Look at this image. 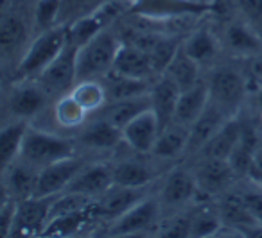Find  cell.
Segmentation results:
<instances>
[{"instance_id":"obj_1","label":"cell","mask_w":262,"mask_h":238,"mask_svg":"<svg viewBox=\"0 0 262 238\" xmlns=\"http://www.w3.org/2000/svg\"><path fill=\"white\" fill-rule=\"evenodd\" d=\"M120 43L113 34L101 31L90 41L77 47V81L99 79L112 72Z\"/></svg>"},{"instance_id":"obj_2","label":"cell","mask_w":262,"mask_h":238,"mask_svg":"<svg viewBox=\"0 0 262 238\" xmlns=\"http://www.w3.org/2000/svg\"><path fill=\"white\" fill-rule=\"evenodd\" d=\"M69 43V31L67 26L52 27V29L41 31V34L29 45L26 54L22 56L16 74L20 79H29L34 74H41Z\"/></svg>"},{"instance_id":"obj_3","label":"cell","mask_w":262,"mask_h":238,"mask_svg":"<svg viewBox=\"0 0 262 238\" xmlns=\"http://www.w3.org/2000/svg\"><path fill=\"white\" fill-rule=\"evenodd\" d=\"M210 9L212 6L205 0H131L129 4V13L133 16L155 22L194 18Z\"/></svg>"},{"instance_id":"obj_4","label":"cell","mask_w":262,"mask_h":238,"mask_svg":"<svg viewBox=\"0 0 262 238\" xmlns=\"http://www.w3.org/2000/svg\"><path fill=\"white\" fill-rule=\"evenodd\" d=\"M70 156H74V145L69 140L31 129V127L27 129L22 151H20L22 161L29 163L36 169H43L51 163L70 158Z\"/></svg>"},{"instance_id":"obj_5","label":"cell","mask_w":262,"mask_h":238,"mask_svg":"<svg viewBox=\"0 0 262 238\" xmlns=\"http://www.w3.org/2000/svg\"><path fill=\"white\" fill-rule=\"evenodd\" d=\"M246 97V81L232 68H217L208 83V102L225 116L233 118Z\"/></svg>"},{"instance_id":"obj_6","label":"cell","mask_w":262,"mask_h":238,"mask_svg":"<svg viewBox=\"0 0 262 238\" xmlns=\"http://www.w3.org/2000/svg\"><path fill=\"white\" fill-rule=\"evenodd\" d=\"M77 47L67 43V47L59 52V56L40 74V83L45 93L61 95L70 91L77 83Z\"/></svg>"},{"instance_id":"obj_7","label":"cell","mask_w":262,"mask_h":238,"mask_svg":"<svg viewBox=\"0 0 262 238\" xmlns=\"http://www.w3.org/2000/svg\"><path fill=\"white\" fill-rule=\"evenodd\" d=\"M84 165L81 159L70 156V158L59 159V161H54L40 169L34 197H51V195L59 194L61 190H67L70 181L77 176V172Z\"/></svg>"},{"instance_id":"obj_8","label":"cell","mask_w":262,"mask_h":238,"mask_svg":"<svg viewBox=\"0 0 262 238\" xmlns=\"http://www.w3.org/2000/svg\"><path fill=\"white\" fill-rule=\"evenodd\" d=\"M160 124L153 109H146L137 115L127 126L122 127V140L129 145L133 151L139 152H153V147L160 134Z\"/></svg>"},{"instance_id":"obj_9","label":"cell","mask_w":262,"mask_h":238,"mask_svg":"<svg viewBox=\"0 0 262 238\" xmlns=\"http://www.w3.org/2000/svg\"><path fill=\"white\" fill-rule=\"evenodd\" d=\"M49 197H27L18 202L16 208V219L13 226V234H29V233H43L49 220V209L51 202Z\"/></svg>"},{"instance_id":"obj_10","label":"cell","mask_w":262,"mask_h":238,"mask_svg":"<svg viewBox=\"0 0 262 238\" xmlns=\"http://www.w3.org/2000/svg\"><path fill=\"white\" fill-rule=\"evenodd\" d=\"M112 72L119 74V76L133 77V79L147 81V77L155 74V70L151 65L149 54L146 51L133 43H120Z\"/></svg>"},{"instance_id":"obj_11","label":"cell","mask_w":262,"mask_h":238,"mask_svg":"<svg viewBox=\"0 0 262 238\" xmlns=\"http://www.w3.org/2000/svg\"><path fill=\"white\" fill-rule=\"evenodd\" d=\"M180 93H182V91H180V88L174 84V81L165 76V74H162L160 81H158L153 86V90L149 91L151 109H153V113L157 115L160 129H164L169 124L174 122Z\"/></svg>"},{"instance_id":"obj_12","label":"cell","mask_w":262,"mask_h":238,"mask_svg":"<svg viewBox=\"0 0 262 238\" xmlns=\"http://www.w3.org/2000/svg\"><path fill=\"white\" fill-rule=\"evenodd\" d=\"M235 176L228 159L219 158H205L196 170V183L198 188L207 194L221 192L232 183V177Z\"/></svg>"},{"instance_id":"obj_13","label":"cell","mask_w":262,"mask_h":238,"mask_svg":"<svg viewBox=\"0 0 262 238\" xmlns=\"http://www.w3.org/2000/svg\"><path fill=\"white\" fill-rule=\"evenodd\" d=\"M110 186H113V170L106 165H90L83 166L77 176L70 181L67 192L81 195H99L104 194Z\"/></svg>"},{"instance_id":"obj_14","label":"cell","mask_w":262,"mask_h":238,"mask_svg":"<svg viewBox=\"0 0 262 238\" xmlns=\"http://www.w3.org/2000/svg\"><path fill=\"white\" fill-rule=\"evenodd\" d=\"M230 120L228 116H225L219 111L215 106H212L208 102V106L205 108V111L196 118V122L189 127V144L187 149L189 151H200L214 138V134L223 127V124Z\"/></svg>"},{"instance_id":"obj_15","label":"cell","mask_w":262,"mask_h":238,"mask_svg":"<svg viewBox=\"0 0 262 238\" xmlns=\"http://www.w3.org/2000/svg\"><path fill=\"white\" fill-rule=\"evenodd\" d=\"M6 170V194L11 195L15 199H27L34 197L36 194V184H38V172L36 166L29 165V163H11Z\"/></svg>"},{"instance_id":"obj_16","label":"cell","mask_w":262,"mask_h":238,"mask_svg":"<svg viewBox=\"0 0 262 238\" xmlns=\"http://www.w3.org/2000/svg\"><path fill=\"white\" fill-rule=\"evenodd\" d=\"M208 106V83L200 81L196 86L182 91L176 106L174 122L190 127Z\"/></svg>"},{"instance_id":"obj_17","label":"cell","mask_w":262,"mask_h":238,"mask_svg":"<svg viewBox=\"0 0 262 238\" xmlns=\"http://www.w3.org/2000/svg\"><path fill=\"white\" fill-rule=\"evenodd\" d=\"M139 201H142V188L113 184L102 194V199L99 202V211L110 219H119Z\"/></svg>"},{"instance_id":"obj_18","label":"cell","mask_w":262,"mask_h":238,"mask_svg":"<svg viewBox=\"0 0 262 238\" xmlns=\"http://www.w3.org/2000/svg\"><path fill=\"white\" fill-rule=\"evenodd\" d=\"M158 215V204L151 199L139 201L131 209H127L122 217L117 219V224L113 227L117 234H133L144 231L155 222Z\"/></svg>"},{"instance_id":"obj_19","label":"cell","mask_w":262,"mask_h":238,"mask_svg":"<svg viewBox=\"0 0 262 238\" xmlns=\"http://www.w3.org/2000/svg\"><path fill=\"white\" fill-rule=\"evenodd\" d=\"M149 108H151L149 93L139 95V97H131V99H122V101H113V102H110V106L104 108L102 118L108 120L110 124H113V126L122 131L124 126H127L137 115H140V113Z\"/></svg>"},{"instance_id":"obj_20","label":"cell","mask_w":262,"mask_h":238,"mask_svg":"<svg viewBox=\"0 0 262 238\" xmlns=\"http://www.w3.org/2000/svg\"><path fill=\"white\" fill-rule=\"evenodd\" d=\"M241 133H243V126H241L239 120H235V116L226 120L221 129L214 134V138L201 149V154H203L205 158L228 159L233 147H235L237 141H239Z\"/></svg>"},{"instance_id":"obj_21","label":"cell","mask_w":262,"mask_h":238,"mask_svg":"<svg viewBox=\"0 0 262 238\" xmlns=\"http://www.w3.org/2000/svg\"><path fill=\"white\" fill-rule=\"evenodd\" d=\"M196 188H198L196 177L190 176L187 170L176 169L165 179L164 190H162V199L169 206L185 204V202H189L194 197Z\"/></svg>"},{"instance_id":"obj_22","label":"cell","mask_w":262,"mask_h":238,"mask_svg":"<svg viewBox=\"0 0 262 238\" xmlns=\"http://www.w3.org/2000/svg\"><path fill=\"white\" fill-rule=\"evenodd\" d=\"M164 74L174 81V84L180 88V91L189 90V88L196 86L201 81L200 63L194 58H190L183 47H180V51L176 52V56L172 58V61L169 63V66L165 68Z\"/></svg>"},{"instance_id":"obj_23","label":"cell","mask_w":262,"mask_h":238,"mask_svg":"<svg viewBox=\"0 0 262 238\" xmlns=\"http://www.w3.org/2000/svg\"><path fill=\"white\" fill-rule=\"evenodd\" d=\"M219 217H221V222L228 224L243 233H248L253 227L260 226L250 213L248 206L244 204L243 195H228L219 206Z\"/></svg>"},{"instance_id":"obj_24","label":"cell","mask_w":262,"mask_h":238,"mask_svg":"<svg viewBox=\"0 0 262 238\" xmlns=\"http://www.w3.org/2000/svg\"><path fill=\"white\" fill-rule=\"evenodd\" d=\"M226 41L228 47L239 54H262V36L250 23H232L226 29Z\"/></svg>"},{"instance_id":"obj_25","label":"cell","mask_w":262,"mask_h":238,"mask_svg":"<svg viewBox=\"0 0 262 238\" xmlns=\"http://www.w3.org/2000/svg\"><path fill=\"white\" fill-rule=\"evenodd\" d=\"M11 111L13 115L20 116V118H27L33 116L43 108L45 102V90L43 88L33 86V84H24L13 90L11 95Z\"/></svg>"},{"instance_id":"obj_26","label":"cell","mask_w":262,"mask_h":238,"mask_svg":"<svg viewBox=\"0 0 262 238\" xmlns=\"http://www.w3.org/2000/svg\"><path fill=\"white\" fill-rule=\"evenodd\" d=\"M257 151H258L257 134H255L253 129L243 126V133H241L239 141H237V145L233 147L232 154L228 158L235 176H248V170H250V165L253 161Z\"/></svg>"},{"instance_id":"obj_27","label":"cell","mask_w":262,"mask_h":238,"mask_svg":"<svg viewBox=\"0 0 262 238\" xmlns=\"http://www.w3.org/2000/svg\"><path fill=\"white\" fill-rule=\"evenodd\" d=\"M187 144H189V127L172 122L160 131L153 152L160 158H172L187 149Z\"/></svg>"},{"instance_id":"obj_28","label":"cell","mask_w":262,"mask_h":238,"mask_svg":"<svg viewBox=\"0 0 262 238\" xmlns=\"http://www.w3.org/2000/svg\"><path fill=\"white\" fill-rule=\"evenodd\" d=\"M27 129L29 127L24 120L11 122L2 129V133H0V159H2L4 169H8L11 163H15L16 158H20V151H22Z\"/></svg>"},{"instance_id":"obj_29","label":"cell","mask_w":262,"mask_h":238,"mask_svg":"<svg viewBox=\"0 0 262 238\" xmlns=\"http://www.w3.org/2000/svg\"><path fill=\"white\" fill-rule=\"evenodd\" d=\"M106 97L108 102L113 101H122V99H131L139 97V95H146L147 91V83L146 79H133V77L119 76L115 72H110L106 76Z\"/></svg>"},{"instance_id":"obj_30","label":"cell","mask_w":262,"mask_h":238,"mask_svg":"<svg viewBox=\"0 0 262 238\" xmlns=\"http://www.w3.org/2000/svg\"><path fill=\"white\" fill-rule=\"evenodd\" d=\"M26 40V23L15 13H4L0 20V47L4 54L15 52Z\"/></svg>"},{"instance_id":"obj_31","label":"cell","mask_w":262,"mask_h":238,"mask_svg":"<svg viewBox=\"0 0 262 238\" xmlns=\"http://www.w3.org/2000/svg\"><path fill=\"white\" fill-rule=\"evenodd\" d=\"M70 93L86 111H95V109L102 108L108 102L104 84H101L97 79L77 81L72 90H70Z\"/></svg>"},{"instance_id":"obj_32","label":"cell","mask_w":262,"mask_h":238,"mask_svg":"<svg viewBox=\"0 0 262 238\" xmlns=\"http://www.w3.org/2000/svg\"><path fill=\"white\" fill-rule=\"evenodd\" d=\"M153 179V172L137 161H124L113 169V184L129 188H142Z\"/></svg>"},{"instance_id":"obj_33","label":"cell","mask_w":262,"mask_h":238,"mask_svg":"<svg viewBox=\"0 0 262 238\" xmlns=\"http://www.w3.org/2000/svg\"><path fill=\"white\" fill-rule=\"evenodd\" d=\"M120 140H122V131L104 118L94 122L83 134L84 144L95 149H112Z\"/></svg>"},{"instance_id":"obj_34","label":"cell","mask_w":262,"mask_h":238,"mask_svg":"<svg viewBox=\"0 0 262 238\" xmlns=\"http://www.w3.org/2000/svg\"><path fill=\"white\" fill-rule=\"evenodd\" d=\"M182 47L185 49V52L190 58H194L201 65V63L210 61L215 56V52H217V41H215L214 34L210 31L200 29V31H194Z\"/></svg>"},{"instance_id":"obj_35","label":"cell","mask_w":262,"mask_h":238,"mask_svg":"<svg viewBox=\"0 0 262 238\" xmlns=\"http://www.w3.org/2000/svg\"><path fill=\"white\" fill-rule=\"evenodd\" d=\"M182 45L178 43V40L174 38H165V36H158L155 45L151 47V51L147 52L151 58V65H153L155 74H164L165 68L169 66V63L172 61V58L176 56V52L180 51Z\"/></svg>"},{"instance_id":"obj_36","label":"cell","mask_w":262,"mask_h":238,"mask_svg":"<svg viewBox=\"0 0 262 238\" xmlns=\"http://www.w3.org/2000/svg\"><path fill=\"white\" fill-rule=\"evenodd\" d=\"M86 113L88 111L72 97V93L63 95L56 102V120L63 127H77L79 124H83Z\"/></svg>"},{"instance_id":"obj_37","label":"cell","mask_w":262,"mask_h":238,"mask_svg":"<svg viewBox=\"0 0 262 238\" xmlns=\"http://www.w3.org/2000/svg\"><path fill=\"white\" fill-rule=\"evenodd\" d=\"M61 9L63 0H38L36 8H34V22H36L38 29L47 31L58 26Z\"/></svg>"},{"instance_id":"obj_38","label":"cell","mask_w":262,"mask_h":238,"mask_svg":"<svg viewBox=\"0 0 262 238\" xmlns=\"http://www.w3.org/2000/svg\"><path fill=\"white\" fill-rule=\"evenodd\" d=\"M219 222H221L219 211L214 213V211H208V209H203V211H200L196 217H192L190 234H192V236H208V234H212L217 229Z\"/></svg>"},{"instance_id":"obj_39","label":"cell","mask_w":262,"mask_h":238,"mask_svg":"<svg viewBox=\"0 0 262 238\" xmlns=\"http://www.w3.org/2000/svg\"><path fill=\"white\" fill-rule=\"evenodd\" d=\"M108 0H63V9H61V16H67L70 11L74 13L76 18L88 13L95 11L97 8H101L102 4H106ZM74 18V20H76Z\"/></svg>"},{"instance_id":"obj_40","label":"cell","mask_w":262,"mask_h":238,"mask_svg":"<svg viewBox=\"0 0 262 238\" xmlns=\"http://www.w3.org/2000/svg\"><path fill=\"white\" fill-rule=\"evenodd\" d=\"M248 23L262 36V0H237Z\"/></svg>"},{"instance_id":"obj_41","label":"cell","mask_w":262,"mask_h":238,"mask_svg":"<svg viewBox=\"0 0 262 238\" xmlns=\"http://www.w3.org/2000/svg\"><path fill=\"white\" fill-rule=\"evenodd\" d=\"M16 208H18V201L11 195L6 194L4 199V206L0 209V227H2V234L8 236L11 234L13 226H15V219H16Z\"/></svg>"},{"instance_id":"obj_42","label":"cell","mask_w":262,"mask_h":238,"mask_svg":"<svg viewBox=\"0 0 262 238\" xmlns=\"http://www.w3.org/2000/svg\"><path fill=\"white\" fill-rule=\"evenodd\" d=\"M190 222H192V217L185 219V217H176V219L169 220L167 224L162 226V236H171V238H178V236H189L190 234Z\"/></svg>"},{"instance_id":"obj_43","label":"cell","mask_w":262,"mask_h":238,"mask_svg":"<svg viewBox=\"0 0 262 238\" xmlns=\"http://www.w3.org/2000/svg\"><path fill=\"white\" fill-rule=\"evenodd\" d=\"M243 201H244V204L248 206L251 215L255 217V220L262 226V190L246 192V194H243Z\"/></svg>"},{"instance_id":"obj_44","label":"cell","mask_w":262,"mask_h":238,"mask_svg":"<svg viewBox=\"0 0 262 238\" xmlns=\"http://www.w3.org/2000/svg\"><path fill=\"white\" fill-rule=\"evenodd\" d=\"M248 176H250V179L253 181L258 188H262V147H258V151L255 152V158L250 165Z\"/></svg>"},{"instance_id":"obj_45","label":"cell","mask_w":262,"mask_h":238,"mask_svg":"<svg viewBox=\"0 0 262 238\" xmlns=\"http://www.w3.org/2000/svg\"><path fill=\"white\" fill-rule=\"evenodd\" d=\"M250 72L255 79L262 83V54H257L253 58V61H251V65H250Z\"/></svg>"},{"instance_id":"obj_46","label":"cell","mask_w":262,"mask_h":238,"mask_svg":"<svg viewBox=\"0 0 262 238\" xmlns=\"http://www.w3.org/2000/svg\"><path fill=\"white\" fill-rule=\"evenodd\" d=\"M255 102H257V108L262 115V88L260 90H257V93H255Z\"/></svg>"}]
</instances>
